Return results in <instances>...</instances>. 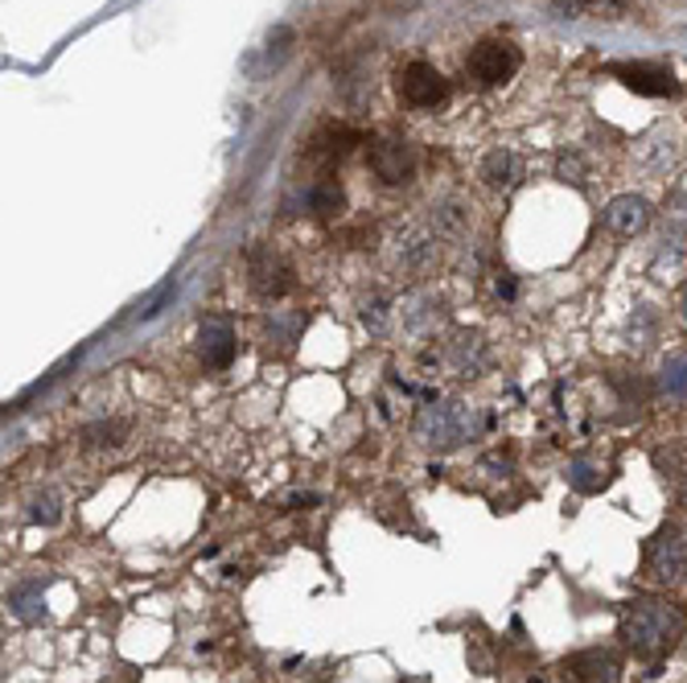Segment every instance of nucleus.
I'll return each mask as SVG.
<instances>
[{
    "label": "nucleus",
    "instance_id": "obj_1",
    "mask_svg": "<svg viewBox=\"0 0 687 683\" xmlns=\"http://www.w3.org/2000/svg\"><path fill=\"white\" fill-rule=\"evenodd\" d=\"M618 638L638 659L659 663L687 638V610L667 593H642L621 605Z\"/></svg>",
    "mask_w": 687,
    "mask_h": 683
},
{
    "label": "nucleus",
    "instance_id": "obj_2",
    "mask_svg": "<svg viewBox=\"0 0 687 683\" xmlns=\"http://www.w3.org/2000/svg\"><path fill=\"white\" fill-rule=\"evenodd\" d=\"M642 577L654 584H687V523H663L642 547Z\"/></svg>",
    "mask_w": 687,
    "mask_h": 683
},
{
    "label": "nucleus",
    "instance_id": "obj_3",
    "mask_svg": "<svg viewBox=\"0 0 687 683\" xmlns=\"http://www.w3.org/2000/svg\"><path fill=\"white\" fill-rule=\"evenodd\" d=\"M478 432V416L465 408V404H432L416 416V437L429 444V449H457Z\"/></svg>",
    "mask_w": 687,
    "mask_h": 683
},
{
    "label": "nucleus",
    "instance_id": "obj_4",
    "mask_svg": "<svg viewBox=\"0 0 687 683\" xmlns=\"http://www.w3.org/2000/svg\"><path fill=\"white\" fill-rule=\"evenodd\" d=\"M519 62H523V54H519L515 42H506V37H486L478 42L469 58H465V70L478 79L481 86H499L506 79H515Z\"/></svg>",
    "mask_w": 687,
    "mask_h": 683
},
{
    "label": "nucleus",
    "instance_id": "obj_5",
    "mask_svg": "<svg viewBox=\"0 0 687 683\" xmlns=\"http://www.w3.org/2000/svg\"><path fill=\"white\" fill-rule=\"evenodd\" d=\"M560 675L568 683H618L621 680V655L609 647H589L568 655L560 663Z\"/></svg>",
    "mask_w": 687,
    "mask_h": 683
},
{
    "label": "nucleus",
    "instance_id": "obj_6",
    "mask_svg": "<svg viewBox=\"0 0 687 683\" xmlns=\"http://www.w3.org/2000/svg\"><path fill=\"white\" fill-rule=\"evenodd\" d=\"M399 91L412 107H441L449 100V79L429 62H408L399 70Z\"/></svg>",
    "mask_w": 687,
    "mask_h": 683
},
{
    "label": "nucleus",
    "instance_id": "obj_7",
    "mask_svg": "<svg viewBox=\"0 0 687 683\" xmlns=\"http://www.w3.org/2000/svg\"><path fill=\"white\" fill-rule=\"evenodd\" d=\"M247 273H252V289L259 297H284L292 289V264L284 256H276L268 247H252V256H247Z\"/></svg>",
    "mask_w": 687,
    "mask_h": 683
},
{
    "label": "nucleus",
    "instance_id": "obj_8",
    "mask_svg": "<svg viewBox=\"0 0 687 683\" xmlns=\"http://www.w3.org/2000/svg\"><path fill=\"white\" fill-rule=\"evenodd\" d=\"M371 170L387 182V186H404V182H412L416 173V153L408 140L399 137H383L371 144Z\"/></svg>",
    "mask_w": 687,
    "mask_h": 683
},
{
    "label": "nucleus",
    "instance_id": "obj_9",
    "mask_svg": "<svg viewBox=\"0 0 687 683\" xmlns=\"http://www.w3.org/2000/svg\"><path fill=\"white\" fill-rule=\"evenodd\" d=\"M235 350H240V342H235V325L226 317H210L198 325V355L210 371H226L235 362Z\"/></svg>",
    "mask_w": 687,
    "mask_h": 683
},
{
    "label": "nucleus",
    "instance_id": "obj_10",
    "mask_svg": "<svg viewBox=\"0 0 687 683\" xmlns=\"http://www.w3.org/2000/svg\"><path fill=\"white\" fill-rule=\"evenodd\" d=\"M614 79L638 91V95H651V100H663V95H675L679 83H675V74L667 67H654V62H618V67H609Z\"/></svg>",
    "mask_w": 687,
    "mask_h": 683
},
{
    "label": "nucleus",
    "instance_id": "obj_11",
    "mask_svg": "<svg viewBox=\"0 0 687 683\" xmlns=\"http://www.w3.org/2000/svg\"><path fill=\"white\" fill-rule=\"evenodd\" d=\"M651 215L654 210L642 194H618L614 202L605 206V227L614 235H621V240H634V235H642L651 227Z\"/></svg>",
    "mask_w": 687,
    "mask_h": 683
},
{
    "label": "nucleus",
    "instance_id": "obj_12",
    "mask_svg": "<svg viewBox=\"0 0 687 683\" xmlns=\"http://www.w3.org/2000/svg\"><path fill=\"white\" fill-rule=\"evenodd\" d=\"M651 462L654 474L663 478V486H667L671 495H687V437L659 444L651 453Z\"/></svg>",
    "mask_w": 687,
    "mask_h": 683
},
{
    "label": "nucleus",
    "instance_id": "obj_13",
    "mask_svg": "<svg viewBox=\"0 0 687 683\" xmlns=\"http://www.w3.org/2000/svg\"><path fill=\"white\" fill-rule=\"evenodd\" d=\"M564 478L577 495H597V490H605V486L614 482V462H602V458H593V453H581V458L568 462Z\"/></svg>",
    "mask_w": 687,
    "mask_h": 683
},
{
    "label": "nucleus",
    "instance_id": "obj_14",
    "mask_svg": "<svg viewBox=\"0 0 687 683\" xmlns=\"http://www.w3.org/2000/svg\"><path fill=\"white\" fill-rule=\"evenodd\" d=\"M445 359H449V367H453V375L474 379L481 367H486V342H481L478 334H453Z\"/></svg>",
    "mask_w": 687,
    "mask_h": 683
},
{
    "label": "nucleus",
    "instance_id": "obj_15",
    "mask_svg": "<svg viewBox=\"0 0 687 683\" xmlns=\"http://www.w3.org/2000/svg\"><path fill=\"white\" fill-rule=\"evenodd\" d=\"M9 610H13V617H21V622H42L46 617V589H42V581H21L9 589Z\"/></svg>",
    "mask_w": 687,
    "mask_h": 683
},
{
    "label": "nucleus",
    "instance_id": "obj_16",
    "mask_svg": "<svg viewBox=\"0 0 687 683\" xmlns=\"http://www.w3.org/2000/svg\"><path fill=\"white\" fill-rule=\"evenodd\" d=\"M659 392H663V400L687 408V355H671V359L663 362V371H659Z\"/></svg>",
    "mask_w": 687,
    "mask_h": 683
},
{
    "label": "nucleus",
    "instance_id": "obj_17",
    "mask_svg": "<svg viewBox=\"0 0 687 683\" xmlns=\"http://www.w3.org/2000/svg\"><path fill=\"white\" fill-rule=\"evenodd\" d=\"M481 177H486V186H494V189L515 186V177H519V157L511 153V149H494V153L486 157V165H481Z\"/></svg>",
    "mask_w": 687,
    "mask_h": 683
},
{
    "label": "nucleus",
    "instance_id": "obj_18",
    "mask_svg": "<svg viewBox=\"0 0 687 683\" xmlns=\"http://www.w3.org/2000/svg\"><path fill=\"white\" fill-rule=\"evenodd\" d=\"M124 437H128V420H95L83 428L86 449H120Z\"/></svg>",
    "mask_w": 687,
    "mask_h": 683
},
{
    "label": "nucleus",
    "instance_id": "obj_19",
    "mask_svg": "<svg viewBox=\"0 0 687 683\" xmlns=\"http://www.w3.org/2000/svg\"><path fill=\"white\" fill-rule=\"evenodd\" d=\"M313 210L322 215V219H334V215H342V206H346V194L342 186L334 182V177H326V182H317V189H313Z\"/></svg>",
    "mask_w": 687,
    "mask_h": 683
},
{
    "label": "nucleus",
    "instance_id": "obj_20",
    "mask_svg": "<svg viewBox=\"0 0 687 683\" xmlns=\"http://www.w3.org/2000/svg\"><path fill=\"white\" fill-rule=\"evenodd\" d=\"M30 519H34V523H46V528H54V523L62 519V502H58V495H54V490H42V495L30 498Z\"/></svg>",
    "mask_w": 687,
    "mask_h": 683
},
{
    "label": "nucleus",
    "instance_id": "obj_21",
    "mask_svg": "<svg viewBox=\"0 0 687 683\" xmlns=\"http://www.w3.org/2000/svg\"><path fill=\"white\" fill-rule=\"evenodd\" d=\"M173 297H177V280H165V285H161V289H156L153 297L144 301V309H140L137 317H140V322H153V317H161Z\"/></svg>",
    "mask_w": 687,
    "mask_h": 683
},
{
    "label": "nucleus",
    "instance_id": "obj_22",
    "mask_svg": "<svg viewBox=\"0 0 687 683\" xmlns=\"http://www.w3.org/2000/svg\"><path fill=\"white\" fill-rule=\"evenodd\" d=\"M593 4H597V0H556V9H560L564 18H584Z\"/></svg>",
    "mask_w": 687,
    "mask_h": 683
},
{
    "label": "nucleus",
    "instance_id": "obj_23",
    "mask_svg": "<svg viewBox=\"0 0 687 683\" xmlns=\"http://www.w3.org/2000/svg\"><path fill=\"white\" fill-rule=\"evenodd\" d=\"M560 177H564V182H581V161H577V157H564V161H560Z\"/></svg>",
    "mask_w": 687,
    "mask_h": 683
},
{
    "label": "nucleus",
    "instance_id": "obj_24",
    "mask_svg": "<svg viewBox=\"0 0 687 683\" xmlns=\"http://www.w3.org/2000/svg\"><path fill=\"white\" fill-rule=\"evenodd\" d=\"M679 317L687 322V285H684V292H679Z\"/></svg>",
    "mask_w": 687,
    "mask_h": 683
}]
</instances>
